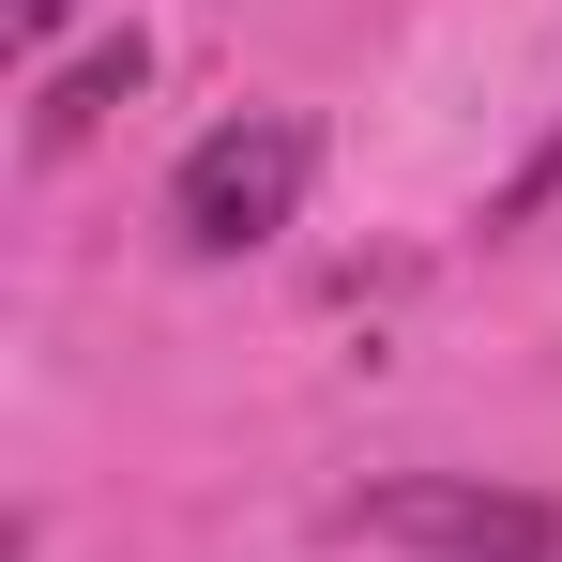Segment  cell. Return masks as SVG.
<instances>
[{
	"mask_svg": "<svg viewBox=\"0 0 562 562\" xmlns=\"http://www.w3.org/2000/svg\"><path fill=\"white\" fill-rule=\"evenodd\" d=\"M304 168H319V137H304L289 106L213 122L183 168H168V228H183V259H244V244H274L289 213H304Z\"/></svg>",
	"mask_w": 562,
	"mask_h": 562,
	"instance_id": "1",
	"label": "cell"
},
{
	"mask_svg": "<svg viewBox=\"0 0 562 562\" xmlns=\"http://www.w3.org/2000/svg\"><path fill=\"white\" fill-rule=\"evenodd\" d=\"M350 532L395 562H562V502L486 486V471H380L350 502Z\"/></svg>",
	"mask_w": 562,
	"mask_h": 562,
	"instance_id": "2",
	"label": "cell"
},
{
	"mask_svg": "<svg viewBox=\"0 0 562 562\" xmlns=\"http://www.w3.org/2000/svg\"><path fill=\"white\" fill-rule=\"evenodd\" d=\"M137 77H153V46H137V31H106L92 61H61V77L31 92V153H77V137H92V122L137 92Z\"/></svg>",
	"mask_w": 562,
	"mask_h": 562,
	"instance_id": "3",
	"label": "cell"
},
{
	"mask_svg": "<svg viewBox=\"0 0 562 562\" xmlns=\"http://www.w3.org/2000/svg\"><path fill=\"white\" fill-rule=\"evenodd\" d=\"M61 15H77V0H0V31H15V46H46Z\"/></svg>",
	"mask_w": 562,
	"mask_h": 562,
	"instance_id": "4",
	"label": "cell"
},
{
	"mask_svg": "<svg viewBox=\"0 0 562 562\" xmlns=\"http://www.w3.org/2000/svg\"><path fill=\"white\" fill-rule=\"evenodd\" d=\"M548 183H562V153H548Z\"/></svg>",
	"mask_w": 562,
	"mask_h": 562,
	"instance_id": "5",
	"label": "cell"
}]
</instances>
